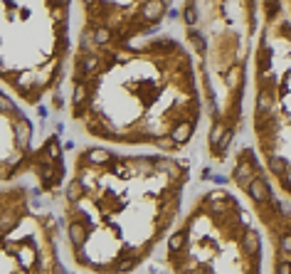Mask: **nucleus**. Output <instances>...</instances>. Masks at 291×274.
Segmentation results:
<instances>
[{
	"label": "nucleus",
	"instance_id": "nucleus-1",
	"mask_svg": "<svg viewBox=\"0 0 291 274\" xmlns=\"http://www.w3.org/2000/svg\"><path fill=\"white\" fill-rule=\"evenodd\" d=\"M249 195H252V200H257V203L267 200V198H269V185H267V180H264V178H252V183H249ZM269 200H272V198H269Z\"/></svg>",
	"mask_w": 291,
	"mask_h": 274
},
{
	"label": "nucleus",
	"instance_id": "nucleus-2",
	"mask_svg": "<svg viewBox=\"0 0 291 274\" xmlns=\"http://www.w3.org/2000/svg\"><path fill=\"white\" fill-rule=\"evenodd\" d=\"M163 10H166L163 0H148V3L143 5V17H146L148 22H155V20H161Z\"/></svg>",
	"mask_w": 291,
	"mask_h": 274
},
{
	"label": "nucleus",
	"instance_id": "nucleus-3",
	"mask_svg": "<svg viewBox=\"0 0 291 274\" xmlns=\"http://www.w3.org/2000/svg\"><path fill=\"white\" fill-rule=\"evenodd\" d=\"M252 178H254V163H245V161H242L240 166L234 168V180L240 183V185H245V183L249 185Z\"/></svg>",
	"mask_w": 291,
	"mask_h": 274
},
{
	"label": "nucleus",
	"instance_id": "nucleus-4",
	"mask_svg": "<svg viewBox=\"0 0 291 274\" xmlns=\"http://www.w3.org/2000/svg\"><path fill=\"white\" fill-rule=\"evenodd\" d=\"M190 133H193V124L190 121H180L175 129H173V133H170V141L173 144H185L190 139Z\"/></svg>",
	"mask_w": 291,
	"mask_h": 274
},
{
	"label": "nucleus",
	"instance_id": "nucleus-5",
	"mask_svg": "<svg viewBox=\"0 0 291 274\" xmlns=\"http://www.w3.org/2000/svg\"><path fill=\"white\" fill-rule=\"evenodd\" d=\"M15 141H17L20 151L30 148V124H22V121L15 124Z\"/></svg>",
	"mask_w": 291,
	"mask_h": 274
},
{
	"label": "nucleus",
	"instance_id": "nucleus-6",
	"mask_svg": "<svg viewBox=\"0 0 291 274\" xmlns=\"http://www.w3.org/2000/svg\"><path fill=\"white\" fill-rule=\"evenodd\" d=\"M69 240H72L74 247H82L84 240H87V227L82 223H72L69 225Z\"/></svg>",
	"mask_w": 291,
	"mask_h": 274
},
{
	"label": "nucleus",
	"instance_id": "nucleus-7",
	"mask_svg": "<svg viewBox=\"0 0 291 274\" xmlns=\"http://www.w3.org/2000/svg\"><path fill=\"white\" fill-rule=\"evenodd\" d=\"M87 161L92 163V166H107V163H111V153L104 151V148H92L87 153Z\"/></svg>",
	"mask_w": 291,
	"mask_h": 274
},
{
	"label": "nucleus",
	"instance_id": "nucleus-8",
	"mask_svg": "<svg viewBox=\"0 0 291 274\" xmlns=\"http://www.w3.org/2000/svg\"><path fill=\"white\" fill-rule=\"evenodd\" d=\"M242 247H245L247 255H257V252H259V235H257L254 230H247V232H245Z\"/></svg>",
	"mask_w": 291,
	"mask_h": 274
},
{
	"label": "nucleus",
	"instance_id": "nucleus-9",
	"mask_svg": "<svg viewBox=\"0 0 291 274\" xmlns=\"http://www.w3.org/2000/svg\"><path fill=\"white\" fill-rule=\"evenodd\" d=\"M82 195H84V185L79 183V180H72V183L67 185V200L77 203V200H82Z\"/></svg>",
	"mask_w": 291,
	"mask_h": 274
},
{
	"label": "nucleus",
	"instance_id": "nucleus-10",
	"mask_svg": "<svg viewBox=\"0 0 291 274\" xmlns=\"http://www.w3.org/2000/svg\"><path fill=\"white\" fill-rule=\"evenodd\" d=\"M269 168H272V173L284 176V173H286V168H289V163H286L281 156H272V158H269Z\"/></svg>",
	"mask_w": 291,
	"mask_h": 274
},
{
	"label": "nucleus",
	"instance_id": "nucleus-11",
	"mask_svg": "<svg viewBox=\"0 0 291 274\" xmlns=\"http://www.w3.org/2000/svg\"><path fill=\"white\" fill-rule=\"evenodd\" d=\"M94 42L96 45L111 42V30H109V27H96V30H94Z\"/></svg>",
	"mask_w": 291,
	"mask_h": 274
},
{
	"label": "nucleus",
	"instance_id": "nucleus-12",
	"mask_svg": "<svg viewBox=\"0 0 291 274\" xmlns=\"http://www.w3.org/2000/svg\"><path fill=\"white\" fill-rule=\"evenodd\" d=\"M47 161H60V156H62V148H60V144H57V139H52L49 144H47Z\"/></svg>",
	"mask_w": 291,
	"mask_h": 274
},
{
	"label": "nucleus",
	"instance_id": "nucleus-13",
	"mask_svg": "<svg viewBox=\"0 0 291 274\" xmlns=\"http://www.w3.org/2000/svg\"><path fill=\"white\" fill-rule=\"evenodd\" d=\"M168 247H170V252H180L185 247V232H175L168 242Z\"/></svg>",
	"mask_w": 291,
	"mask_h": 274
},
{
	"label": "nucleus",
	"instance_id": "nucleus-14",
	"mask_svg": "<svg viewBox=\"0 0 291 274\" xmlns=\"http://www.w3.org/2000/svg\"><path fill=\"white\" fill-rule=\"evenodd\" d=\"M222 133H225V126L217 121V124L213 126V133H210V144H213V148H217V144H220V139H222Z\"/></svg>",
	"mask_w": 291,
	"mask_h": 274
},
{
	"label": "nucleus",
	"instance_id": "nucleus-15",
	"mask_svg": "<svg viewBox=\"0 0 291 274\" xmlns=\"http://www.w3.org/2000/svg\"><path fill=\"white\" fill-rule=\"evenodd\" d=\"M155 168L158 171H166V173H170V176H178V166L173 161H155Z\"/></svg>",
	"mask_w": 291,
	"mask_h": 274
},
{
	"label": "nucleus",
	"instance_id": "nucleus-16",
	"mask_svg": "<svg viewBox=\"0 0 291 274\" xmlns=\"http://www.w3.org/2000/svg\"><path fill=\"white\" fill-rule=\"evenodd\" d=\"M96 67H99V60H96V57H87L82 64H79V69H82L84 74H92V72H96Z\"/></svg>",
	"mask_w": 291,
	"mask_h": 274
},
{
	"label": "nucleus",
	"instance_id": "nucleus-17",
	"mask_svg": "<svg viewBox=\"0 0 291 274\" xmlns=\"http://www.w3.org/2000/svg\"><path fill=\"white\" fill-rule=\"evenodd\" d=\"M230 144H232V131L227 129V131L222 133V139H220V144H217V148H215V151H217V153H225V151L230 148Z\"/></svg>",
	"mask_w": 291,
	"mask_h": 274
},
{
	"label": "nucleus",
	"instance_id": "nucleus-18",
	"mask_svg": "<svg viewBox=\"0 0 291 274\" xmlns=\"http://www.w3.org/2000/svg\"><path fill=\"white\" fill-rule=\"evenodd\" d=\"M183 17H185V22L188 25H195L198 22V10H195V5H188L183 10Z\"/></svg>",
	"mask_w": 291,
	"mask_h": 274
},
{
	"label": "nucleus",
	"instance_id": "nucleus-19",
	"mask_svg": "<svg viewBox=\"0 0 291 274\" xmlns=\"http://www.w3.org/2000/svg\"><path fill=\"white\" fill-rule=\"evenodd\" d=\"M190 40H193L195 49H198V52L202 54V52H205V37H202L200 32H195V30H193V32H190Z\"/></svg>",
	"mask_w": 291,
	"mask_h": 274
},
{
	"label": "nucleus",
	"instance_id": "nucleus-20",
	"mask_svg": "<svg viewBox=\"0 0 291 274\" xmlns=\"http://www.w3.org/2000/svg\"><path fill=\"white\" fill-rule=\"evenodd\" d=\"M240 72H242L240 67H232V69L227 72V77H225V79H227V84H230V87H237V79H240Z\"/></svg>",
	"mask_w": 291,
	"mask_h": 274
},
{
	"label": "nucleus",
	"instance_id": "nucleus-21",
	"mask_svg": "<svg viewBox=\"0 0 291 274\" xmlns=\"http://www.w3.org/2000/svg\"><path fill=\"white\" fill-rule=\"evenodd\" d=\"M269 106H272V99H269L267 94H261L259 101H257V112H259V114H261V112H269Z\"/></svg>",
	"mask_w": 291,
	"mask_h": 274
},
{
	"label": "nucleus",
	"instance_id": "nucleus-22",
	"mask_svg": "<svg viewBox=\"0 0 291 274\" xmlns=\"http://www.w3.org/2000/svg\"><path fill=\"white\" fill-rule=\"evenodd\" d=\"M84 94H87V87L84 84H77V89H74V104H84Z\"/></svg>",
	"mask_w": 291,
	"mask_h": 274
},
{
	"label": "nucleus",
	"instance_id": "nucleus-23",
	"mask_svg": "<svg viewBox=\"0 0 291 274\" xmlns=\"http://www.w3.org/2000/svg\"><path fill=\"white\" fill-rule=\"evenodd\" d=\"M281 250L286 252V255H291V232H286V235H281Z\"/></svg>",
	"mask_w": 291,
	"mask_h": 274
},
{
	"label": "nucleus",
	"instance_id": "nucleus-24",
	"mask_svg": "<svg viewBox=\"0 0 291 274\" xmlns=\"http://www.w3.org/2000/svg\"><path fill=\"white\" fill-rule=\"evenodd\" d=\"M32 257H35V252H32V250H30V252H28V250H22V252H20V262H22L25 267L32 264Z\"/></svg>",
	"mask_w": 291,
	"mask_h": 274
},
{
	"label": "nucleus",
	"instance_id": "nucleus-25",
	"mask_svg": "<svg viewBox=\"0 0 291 274\" xmlns=\"http://www.w3.org/2000/svg\"><path fill=\"white\" fill-rule=\"evenodd\" d=\"M276 272H279V274H291V262H281V264L276 267Z\"/></svg>",
	"mask_w": 291,
	"mask_h": 274
},
{
	"label": "nucleus",
	"instance_id": "nucleus-26",
	"mask_svg": "<svg viewBox=\"0 0 291 274\" xmlns=\"http://www.w3.org/2000/svg\"><path fill=\"white\" fill-rule=\"evenodd\" d=\"M0 101H3V112H15V106H13V101H10L8 97H3Z\"/></svg>",
	"mask_w": 291,
	"mask_h": 274
},
{
	"label": "nucleus",
	"instance_id": "nucleus-27",
	"mask_svg": "<svg viewBox=\"0 0 291 274\" xmlns=\"http://www.w3.org/2000/svg\"><path fill=\"white\" fill-rule=\"evenodd\" d=\"M52 3H55V5H67L69 0H52Z\"/></svg>",
	"mask_w": 291,
	"mask_h": 274
},
{
	"label": "nucleus",
	"instance_id": "nucleus-28",
	"mask_svg": "<svg viewBox=\"0 0 291 274\" xmlns=\"http://www.w3.org/2000/svg\"><path fill=\"white\" fill-rule=\"evenodd\" d=\"M163 3H166V5H168V3H170V0H163Z\"/></svg>",
	"mask_w": 291,
	"mask_h": 274
}]
</instances>
